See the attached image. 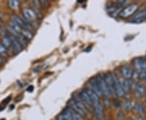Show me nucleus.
Segmentation results:
<instances>
[{
	"label": "nucleus",
	"mask_w": 146,
	"mask_h": 120,
	"mask_svg": "<svg viewBox=\"0 0 146 120\" xmlns=\"http://www.w3.org/2000/svg\"><path fill=\"white\" fill-rule=\"evenodd\" d=\"M79 95H80V99L82 100V101L84 102V104L85 105L88 111L90 112L91 110H93V104H92V101H91V100L89 98L88 93L84 90H82L81 92H80Z\"/></svg>",
	"instance_id": "obj_6"
},
{
	"label": "nucleus",
	"mask_w": 146,
	"mask_h": 120,
	"mask_svg": "<svg viewBox=\"0 0 146 120\" xmlns=\"http://www.w3.org/2000/svg\"><path fill=\"white\" fill-rule=\"evenodd\" d=\"M68 108H69L70 110H73V111H75V112H76V113H78V114H80V115H82L83 117L84 116H85V115H86L83 110L79 107L78 105L76 103V101L73 99H71L68 101Z\"/></svg>",
	"instance_id": "obj_13"
},
{
	"label": "nucleus",
	"mask_w": 146,
	"mask_h": 120,
	"mask_svg": "<svg viewBox=\"0 0 146 120\" xmlns=\"http://www.w3.org/2000/svg\"><path fill=\"white\" fill-rule=\"evenodd\" d=\"M4 63H5V59L3 58V56L0 55V65H3V64H4Z\"/></svg>",
	"instance_id": "obj_30"
},
{
	"label": "nucleus",
	"mask_w": 146,
	"mask_h": 120,
	"mask_svg": "<svg viewBox=\"0 0 146 120\" xmlns=\"http://www.w3.org/2000/svg\"><path fill=\"white\" fill-rule=\"evenodd\" d=\"M11 100V97H7V99H5L4 101H3V103L4 104H6V103H7V102H9Z\"/></svg>",
	"instance_id": "obj_32"
},
{
	"label": "nucleus",
	"mask_w": 146,
	"mask_h": 120,
	"mask_svg": "<svg viewBox=\"0 0 146 120\" xmlns=\"http://www.w3.org/2000/svg\"><path fill=\"white\" fill-rule=\"evenodd\" d=\"M132 107H133V103L130 100H126L125 101L123 102V108L125 110H130L132 109Z\"/></svg>",
	"instance_id": "obj_22"
},
{
	"label": "nucleus",
	"mask_w": 146,
	"mask_h": 120,
	"mask_svg": "<svg viewBox=\"0 0 146 120\" xmlns=\"http://www.w3.org/2000/svg\"><path fill=\"white\" fill-rule=\"evenodd\" d=\"M72 99L76 101V103L78 105L79 107H80L81 110H83L85 114H87V113L89 112L88 110H87V108H86V106H85V105L84 104V102L82 101V100L80 99V95H79V94H75V95L73 96Z\"/></svg>",
	"instance_id": "obj_15"
},
{
	"label": "nucleus",
	"mask_w": 146,
	"mask_h": 120,
	"mask_svg": "<svg viewBox=\"0 0 146 120\" xmlns=\"http://www.w3.org/2000/svg\"><path fill=\"white\" fill-rule=\"evenodd\" d=\"M145 20H146V9L134 14L129 21L132 23H141Z\"/></svg>",
	"instance_id": "obj_11"
},
{
	"label": "nucleus",
	"mask_w": 146,
	"mask_h": 120,
	"mask_svg": "<svg viewBox=\"0 0 146 120\" xmlns=\"http://www.w3.org/2000/svg\"><path fill=\"white\" fill-rule=\"evenodd\" d=\"M61 116L63 117L65 120H72V112L70 109H68V107L63 109L62 113H61Z\"/></svg>",
	"instance_id": "obj_18"
},
{
	"label": "nucleus",
	"mask_w": 146,
	"mask_h": 120,
	"mask_svg": "<svg viewBox=\"0 0 146 120\" xmlns=\"http://www.w3.org/2000/svg\"><path fill=\"white\" fill-rule=\"evenodd\" d=\"M138 7L139 6L137 5L136 3L125 7L124 8H123L122 10L120 11L118 15L121 18H127V17H129L131 16H133L136 13L137 9H138Z\"/></svg>",
	"instance_id": "obj_2"
},
{
	"label": "nucleus",
	"mask_w": 146,
	"mask_h": 120,
	"mask_svg": "<svg viewBox=\"0 0 146 120\" xmlns=\"http://www.w3.org/2000/svg\"><path fill=\"white\" fill-rule=\"evenodd\" d=\"M114 104H115V105L116 107H119L120 106V102L119 101H116V100L114 101Z\"/></svg>",
	"instance_id": "obj_31"
},
{
	"label": "nucleus",
	"mask_w": 146,
	"mask_h": 120,
	"mask_svg": "<svg viewBox=\"0 0 146 120\" xmlns=\"http://www.w3.org/2000/svg\"><path fill=\"white\" fill-rule=\"evenodd\" d=\"M38 16V12L37 11L33 10L31 8H25L23 10V17L27 21L30 22L32 21H35L37 19Z\"/></svg>",
	"instance_id": "obj_4"
},
{
	"label": "nucleus",
	"mask_w": 146,
	"mask_h": 120,
	"mask_svg": "<svg viewBox=\"0 0 146 120\" xmlns=\"http://www.w3.org/2000/svg\"><path fill=\"white\" fill-rule=\"evenodd\" d=\"M105 79V81L107 84L108 88H109L110 91L111 93V95L115 93V87H114V76H113V73L111 72H106V73L103 75Z\"/></svg>",
	"instance_id": "obj_7"
},
{
	"label": "nucleus",
	"mask_w": 146,
	"mask_h": 120,
	"mask_svg": "<svg viewBox=\"0 0 146 120\" xmlns=\"http://www.w3.org/2000/svg\"><path fill=\"white\" fill-rule=\"evenodd\" d=\"M84 91L88 93L89 95V98L91 100V101H92V104H93V106L95 105L96 104H98V103H99V97H98V95L94 93V91H93V89H91L90 87L89 86H87V87H85V89H84Z\"/></svg>",
	"instance_id": "obj_12"
},
{
	"label": "nucleus",
	"mask_w": 146,
	"mask_h": 120,
	"mask_svg": "<svg viewBox=\"0 0 146 120\" xmlns=\"http://www.w3.org/2000/svg\"><path fill=\"white\" fill-rule=\"evenodd\" d=\"M145 93V87L141 84H137L135 88V93L137 97H141L144 96V94Z\"/></svg>",
	"instance_id": "obj_16"
},
{
	"label": "nucleus",
	"mask_w": 146,
	"mask_h": 120,
	"mask_svg": "<svg viewBox=\"0 0 146 120\" xmlns=\"http://www.w3.org/2000/svg\"><path fill=\"white\" fill-rule=\"evenodd\" d=\"M135 120H143V119L141 118V116H138V117H136V119H135Z\"/></svg>",
	"instance_id": "obj_33"
},
{
	"label": "nucleus",
	"mask_w": 146,
	"mask_h": 120,
	"mask_svg": "<svg viewBox=\"0 0 146 120\" xmlns=\"http://www.w3.org/2000/svg\"><path fill=\"white\" fill-rule=\"evenodd\" d=\"M39 2H40V6L44 9L48 8V7L50 5V3L48 1H46V0H42V1H39Z\"/></svg>",
	"instance_id": "obj_27"
},
{
	"label": "nucleus",
	"mask_w": 146,
	"mask_h": 120,
	"mask_svg": "<svg viewBox=\"0 0 146 120\" xmlns=\"http://www.w3.org/2000/svg\"><path fill=\"white\" fill-rule=\"evenodd\" d=\"M8 6L11 9H17L20 6V2L18 0H10L8 2Z\"/></svg>",
	"instance_id": "obj_21"
},
{
	"label": "nucleus",
	"mask_w": 146,
	"mask_h": 120,
	"mask_svg": "<svg viewBox=\"0 0 146 120\" xmlns=\"http://www.w3.org/2000/svg\"><path fill=\"white\" fill-rule=\"evenodd\" d=\"M33 89H34V87H33V85H30V86H29V87L27 88V92L32 93V92L33 91Z\"/></svg>",
	"instance_id": "obj_29"
},
{
	"label": "nucleus",
	"mask_w": 146,
	"mask_h": 120,
	"mask_svg": "<svg viewBox=\"0 0 146 120\" xmlns=\"http://www.w3.org/2000/svg\"><path fill=\"white\" fill-rule=\"evenodd\" d=\"M94 117L97 120H101L104 116V109L102 104L99 102L93 106Z\"/></svg>",
	"instance_id": "obj_9"
},
{
	"label": "nucleus",
	"mask_w": 146,
	"mask_h": 120,
	"mask_svg": "<svg viewBox=\"0 0 146 120\" xmlns=\"http://www.w3.org/2000/svg\"><path fill=\"white\" fill-rule=\"evenodd\" d=\"M31 3L33 7H34V10L37 11L40 9L41 6H40V2L39 1H32Z\"/></svg>",
	"instance_id": "obj_26"
},
{
	"label": "nucleus",
	"mask_w": 146,
	"mask_h": 120,
	"mask_svg": "<svg viewBox=\"0 0 146 120\" xmlns=\"http://www.w3.org/2000/svg\"><path fill=\"white\" fill-rule=\"evenodd\" d=\"M21 35L25 37V38H26L28 41H29V40H31L32 38H33V33H32V32L29 31V30H28V29H24L22 30Z\"/></svg>",
	"instance_id": "obj_20"
},
{
	"label": "nucleus",
	"mask_w": 146,
	"mask_h": 120,
	"mask_svg": "<svg viewBox=\"0 0 146 120\" xmlns=\"http://www.w3.org/2000/svg\"><path fill=\"white\" fill-rule=\"evenodd\" d=\"M120 72L122 74L123 78H124L125 80H130L132 76H133V70L131 69V67H129L128 65H123L121 68H120Z\"/></svg>",
	"instance_id": "obj_10"
},
{
	"label": "nucleus",
	"mask_w": 146,
	"mask_h": 120,
	"mask_svg": "<svg viewBox=\"0 0 146 120\" xmlns=\"http://www.w3.org/2000/svg\"><path fill=\"white\" fill-rule=\"evenodd\" d=\"M127 3H128V1H125V0L119 1V2L116 3V4L119 7H119H124Z\"/></svg>",
	"instance_id": "obj_28"
},
{
	"label": "nucleus",
	"mask_w": 146,
	"mask_h": 120,
	"mask_svg": "<svg viewBox=\"0 0 146 120\" xmlns=\"http://www.w3.org/2000/svg\"><path fill=\"white\" fill-rule=\"evenodd\" d=\"M133 67L137 73L146 72V59L144 58H136L133 60Z\"/></svg>",
	"instance_id": "obj_3"
},
{
	"label": "nucleus",
	"mask_w": 146,
	"mask_h": 120,
	"mask_svg": "<svg viewBox=\"0 0 146 120\" xmlns=\"http://www.w3.org/2000/svg\"><path fill=\"white\" fill-rule=\"evenodd\" d=\"M69 109V108H68ZM71 110V112H72V120H84V117L82 115H80L78 113H76V112H75V111H73V110Z\"/></svg>",
	"instance_id": "obj_23"
},
{
	"label": "nucleus",
	"mask_w": 146,
	"mask_h": 120,
	"mask_svg": "<svg viewBox=\"0 0 146 120\" xmlns=\"http://www.w3.org/2000/svg\"><path fill=\"white\" fill-rule=\"evenodd\" d=\"M119 81L121 85H122V88H123V91H124V93H129V90L131 89L129 81L127 80H125L124 78H123V77H121V78L119 77Z\"/></svg>",
	"instance_id": "obj_17"
},
{
	"label": "nucleus",
	"mask_w": 146,
	"mask_h": 120,
	"mask_svg": "<svg viewBox=\"0 0 146 120\" xmlns=\"http://www.w3.org/2000/svg\"><path fill=\"white\" fill-rule=\"evenodd\" d=\"M7 54H8L7 50L5 47L3 46V44L0 42V55L3 56V57H4V56H7Z\"/></svg>",
	"instance_id": "obj_25"
},
{
	"label": "nucleus",
	"mask_w": 146,
	"mask_h": 120,
	"mask_svg": "<svg viewBox=\"0 0 146 120\" xmlns=\"http://www.w3.org/2000/svg\"><path fill=\"white\" fill-rule=\"evenodd\" d=\"M89 87L93 89V91L98 95V97L99 98L100 97H103L102 93V91H101V89H100L99 88V85H98V81H97L96 77H92V78L89 79Z\"/></svg>",
	"instance_id": "obj_8"
},
{
	"label": "nucleus",
	"mask_w": 146,
	"mask_h": 120,
	"mask_svg": "<svg viewBox=\"0 0 146 120\" xmlns=\"http://www.w3.org/2000/svg\"><path fill=\"white\" fill-rule=\"evenodd\" d=\"M134 109L139 114H142L144 112V106H143V105L141 104V103H136L134 105Z\"/></svg>",
	"instance_id": "obj_24"
},
{
	"label": "nucleus",
	"mask_w": 146,
	"mask_h": 120,
	"mask_svg": "<svg viewBox=\"0 0 146 120\" xmlns=\"http://www.w3.org/2000/svg\"><path fill=\"white\" fill-rule=\"evenodd\" d=\"M113 76H114V83H115L114 87H115V95H116L117 97H124L125 93H124L123 89L122 88V85H121V84H120L119 77L115 73L113 74Z\"/></svg>",
	"instance_id": "obj_5"
},
{
	"label": "nucleus",
	"mask_w": 146,
	"mask_h": 120,
	"mask_svg": "<svg viewBox=\"0 0 146 120\" xmlns=\"http://www.w3.org/2000/svg\"><path fill=\"white\" fill-rule=\"evenodd\" d=\"M8 36L11 38V48L13 50L14 53L18 54L22 50V46L20 44V42H18V40L16 39V37H13L12 35H11L8 33Z\"/></svg>",
	"instance_id": "obj_14"
},
{
	"label": "nucleus",
	"mask_w": 146,
	"mask_h": 120,
	"mask_svg": "<svg viewBox=\"0 0 146 120\" xmlns=\"http://www.w3.org/2000/svg\"><path fill=\"white\" fill-rule=\"evenodd\" d=\"M96 79H97L98 84V85H99L100 89H101V91H102V95L104 96L105 97H106V98L110 97L111 96V93H110L109 88H108L107 84H106V81H105L103 75L100 74V75H98V76L96 77Z\"/></svg>",
	"instance_id": "obj_1"
},
{
	"label": "nucleus",
	"mask_w": 146,
	"mask_h": 120,
	"mask_svg": "<svg viewBox=\"0 0 146 120\" xmlns=\"http://www.w3.org/2000/svg\"><path fill=\"white\" fill-rule=\"evenodd\" d=\"M3 46L5 47L6 49H10L11 48V38L9 36H7V37H3L2 38V42Z\"/></svg>",
	"instance_id": "obj_19"
}]
</instances>
